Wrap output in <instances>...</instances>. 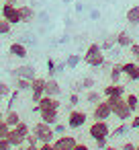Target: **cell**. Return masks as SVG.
<instances>
[{"label":"cell","mask_w":139,"mask_h":150,"mask_svg":"<svg viewBox=\"0 0 139 150\" xmlns=\"http://www.w3.org/2000/svg\"><path fill=\"white\" fill-rule=\"evenodd\" d=\"M106 101H108V105H110V109H112V115H115L119 121H129V119L133 117V111L129 109L125 97H106Z\"/></svg>","instance_id":"cell-1"},{"label":"cell","mask_w":139,"mask_h":150,"mask_svg":"<svg viewBox=\"0 0 139 150\" xmlns=\"http://www.w3.org/2000/svg\"><path fill=\"white\" fill-rule=\"evenodd\" d=\"M31 134V127L21 119L15 127H10V132H8V142L13 144V148H19V146H25V140H27V136Z\"/></svg>","instance_id":"cell-2"},{"label":"cell","mask_w":139,"mask_h":150,"mask_svg":"<svg viewBox=\"0 0 139 150\" xmlns=\"http://www.w3.org/2000/svg\"><path fill=\"white\" fill-rule=\"evenodd\" d=\"M84 62H86L88 66H92V68L102 66V64H104V50H102L98 43L88 45V50H86V54H84Z\"/></svg>","instance_id":"cell-3"},{"label":"cell","mask_w":139,"mask_h":150,"mask_svg":"<svg viewBox=\"0 0 139 150\" xmlns=\"http://www.w3.org/2000/svg\"><path fill=\"white\" fill-rule=\"evenodd\" d=\"M35 136H37V140H39V144H43V142H53L55 140V132H53V125H49V123H45V121H37L35 125H33V129H31Z\"/></svg>","instance_id":"cell-4"},{"label":"cell","mask_w":139,"mask_h":150,"mask_svg":"<svg viewBox=\"0 0 139 150\" xmlns=\"http://www.w3.org/2000/svg\"><path fill=\"white\" fill-rule=\"evenodd\" d=\"M88 136L92 138V140H100V138H108L110 136V127H108V123L106 121H102V119H96L90 127H88Z\"/></svg>","instance_id":"cell-5"},{"label":"cell","mask_w":139,"mask_h":150,"mask_svg":"<svg viewBox=\"0 0 139 150\" xmlns=\"http://www.w3.org/2000/svg\"><path fill=\"white\" fill-rule=\"evenodd\" d=\"M86 119H88V115H86L84 111L72 109V111L68 113V127H70V129H78V127H82V125L86 123Z\"/></svg>","instance_id":"cell-6"},{"label":"cell","mask_w":139,"mask_h":150,"mask_svg":"<svg viewBox=\"0 0 139 150\" xmlns=\"http://www.w3.org/2000/svg\"><path fill=\"white\" fill-rule=\"evenodd\" d=\"M92 115H94V119H102V121H106V119L112 115V109H110L108 101H106V99L98 101V103L94 105V109H92Z\"/></svg>","instance_id":"cell-7"},{"label":"cell","mask_w":139,"mask_h":150,"mask_svg":"<svg viewBox=\"0 0 139 150\" xmlns=\"http://www.w3.org/2000/svg\"><path fill=\"white\" fill-rule=\"evenodd\" d=\"M2 19H6L10 25H19L21 23V11L15 4H2Z\"/></svg>","instance_id":"cell-8"},{"label":"cell","mask_w":139,"mask_h":150,"mask_svg":"<svg viewBox=\"0 0 139 150\" xmlns=\"http://www.w3.org/2000/svg\"><path fill=\"white\" fill-rule=\"evenodd\" d=\"M45 80L47 78H41V76H35L31 80V97H33V103H39V99L45 95Z\"/></svg>","instance_id":"cell-9"},{"label":"cell","mask_w":139,"mask_h":150,"mask_svg":"<svg viewBox=\"0 0 139 150\" xmlns=\"http://www.w3.org/2000/svg\"><path fill=\"white\" fill-rule=\"evenodd\" d=\"M78 144V140L74 138V136H57L55 140H53V146H55V150H72L74 146Z\"/></svg>","instance_id":"cell-10"},{"label":"cell","mask_w":139,"mask_h":150,"mask_svg":"<svg viewBox=\"0 0 139 150\" xmlns=\"http://www.w3.org/2000/svg\"><path fill=\"white\" fill-rule=\"evenodd\" d=\"M123 66V74L129 78V80H133V82H137L139 80V62H125V64H121Z\"/></svg>","instance_id":"cell-11"},{"label":"cell","mask_w":139,"mask_h":150,"mask_svg":"<svg viewBox=\"0 0 139 150\" xmlns=\"http://www.w3.org/2000/svg\"><path fill=\"white\" fill-rule=\"evenodd\" d=\"M35 105H37L39 111H41V109H59V107H61L59 99H57V97H49V95H43V97L39 99V103H35Z\"/></svg>","instance_id":"cell-12"},{"label":"cell","mask_w":139,"mask_h":150,"mask_svg":"<svg viewBox=\"0 0 139 150\" xmlns=\"http://www.w3.org/2000/svg\"><path fill=\"white\" fill-rule=\"evenodd\" d=\"M104 97H125V86L121 82H110L108 86H104Z\"/></svg>","instance_id":"cell-13"},{"label":"cell","mask_w":139,"mask_h":150,"mask_svg":"<svg viewBox=\"0 0 139 150\" xmlns=\"http://www.w3.org/2000/svg\"><path fill=\"white\" fill-rule=\"evenodd\" d=\"M39 115H41V121H45V123L53 125V123H57L59 109H41V111H39Z\"/></svg>","instance_id":"cell-14"},{"label":"cell","mask_w":139,"mask_h":150,"mask_svg":"<svg viewBox=\"0 0 139 150\" xmlns=\"http://www.w3.org/2000/svg\"><path fill=\"white\" fill-rule=\"evenodd\" d=\"M59 93H61L59 82H57L55 78H47V80H45V95H49V97H59Z\"/></svg>","instance_id":"cell-15"},{"label":"cell","mask_w":139,"mask_h":150,"mask_svg":"<svg viewBox=\"0 0 139 150\" xmlns=\"http://www.w3.org/2000/svg\"><path fill=\"white\" fill-rule=\"evenodd\" d=\"M17 76L19 78H27V80H33L37 74H35V68L33 66H29V64H25V66H19L17 68Z\"/></svg>","instance_id":"cell-16"},{"label":"cell","mask_w":139,"mask_h":150,"mask_svg":"<svg viewBox=\"0 0 139 150\" xmlns=\"http://www.w3.org/2000/svg\"><path fill=\"white\" fill-rule=\"evenodd\" d=\"M19 11H21V23H33L35 21V11L31 6L23 4V6H19Z\"/></svg>","instance_id":"cell-17"},{"label":"cell","mask_w":139,"mask_h":150,"mask_svg":"<svg viewBox=\"0 0 139 150\" xmlns=\"http://www.w3.org/2000/svg\"><path fill=\"white\" fill-rule=\"evenodd\" d=\"M8 54L15 56V58H21V60L29 56V52H27V47H25L23 43H13V45L8 47Z\"/></svg>","instance_id":"cell-18"},{"label":"cell","mask_w":139,"mask_h":150,"mask_svg":"<svg viewBox=\"0 0 139 150\" xmlns=\"http://www.w3.org/2000/svg\"><path fill=\"white\" fill-rule=\"evenodd\" d=\"M127 23L129 25H139V4H133L127 11Z\"/></svg>","instance_id":"cell-19"},{"label":"cell","mask_w":139,"mask_h":150,"mask_svg":"<svg viewBox=\"0 0 139 150\" xmlns=\"http://www.w3.org/2000/svg\"><path fill=\"white\" fill-rule=\"evenodd\" d=\"M131 43H133V39H131V35H129L127 31L117 33V45H119V47H129Z\"/></svg>","instance_id":"cell-20"},{"label":"cell","mask_w":139,"mask_h":150,"mask_svg":"<svg viewBox=\"0 0 139 150\" xmlns=\"http://www.w3.org/2000/svg\"><path fill=\"white\" fill-rule=\"evenodd\" d=\"M108 76H110V82H121V76H123V66H121V64L110 66Z\"/></svg>","instance_id":"cell-21"},{"label":"cell","mask_w":139,"mask_h":150,"mask_svg":"<svg viewBox=\"0 0 139 150\" xmlns=\"http://www.w3.org/2000/svg\"><path fill=\"white\" fill-rule=\"evenodd\" d=\"M4 121H6L10 127H15V125L21 121V115H19V111H15V109H8V111H6V115H4Z\"/></svg>","instance_id":"cell-22"},{"label":"cell","mask_w":139,"mask_h":150,"mask_svg":"<svg viewBox=\"0 0 139 150\" xmlns=\"http://www.w3.org/2000/svg\"><path fill=\"white\" fill-rule=\"evenodd\" d=\"M125 101H127V105H129V109L135 113L137 109H139V97L137 95H133V93H129L127 97H125Z\"/></svg>","instance_id":"cell-23"},{"label":"cell","mask_w":139,"mask_h":150,"mask_svg":"<svg viewBox=\"0 0 139 150\" xmlns=\"http://www.w3.org/2000/svg\"><path fill=\"white\" fill-rule=\"evenodd\" d=\"M17 88H19L21 93L31 91V80H27V78H19V76H17Z\"/></svg>","instance_id":"cell-24"},{"label":"cell","mask_w":139,"mask_h":150,"mask_svg":"<svg viewBox=\"0 0 139 150\" xmlns=\"http://www.w3.org/2000/svg\"><path fill=\"white\" fill-rule=\"evenodd\" d=\"M10 29H13V25H10L6 19H2V17H0V35H6V33H10Z\"/></svg>","instance_id":"cell-25"},{"label":"cell","mask_w":139,"mask_h":150,"mask_svg":"<svg viewBox=\"0 0 139 150\" xmlns=\"http://www.w3.org/2000/svg\"><path fill=\"white\" fill-rule=\"evenodd\" d=\"M19 95H21V91L19 88H15L13 93H10V97H8V109H15V105H17V99H19Z\"/></svg>","instance_id":"cell-26"},{"label":"cell","mask_w":139,"mask_h":150,"mask_svg":"<svg viewBox=\"0 0 139 150\" xmlns=\"http://www.w3.org/2000/svg\"><path fill=\"white\" fill-rule=\"evenodd\" d=\"M129 127H131V125H127V121H121V125H119V127H115L112 136H115V138H119V136L127 134V129H129Z\"/></svg>","instance_id":"cell-27"},{"label":"cell","mask_w":139,"mask_h":150,"mask_svg":"<svg viewBox=\"0 0 139 150\" xmlns=\"http://www.w3.org/2000/svg\"><path fill=\"white\" fill-rule=\"evenodd\" d=\"M86 101H88V103H92V105H96V103L100 101V95H98L96 91H92V88H90V91H88V95H86Z\"/></svg>","instance_id":"cell-28"},{"label":"cell","mask_w":139,"mask_h":150,"mask_svg":"<svg viewBox=\"0 0 139 150\" xmlns=\"http://www.w3.org/2000/svg\"><path fill=\"white\" fill-rule=\"evenodd\" d=\"M8 132H10V125L4 119H0V138H8Z\"/></svg>","instance_id":"cell-29"},{"label":"cell","mask_w":139,"mask_h":150,"mask_svg":"<svg viewBox=\"0 0 139 150\" xmlns=\"http://www.w3.org/2000/svg\"><path fill=\"white\" fill-rule=\"evenodd\" d=\"M57 72V64H55V60H47V74H49V78H53V74Z\"/></svg>","instance_id":"cell-30"},{"label":"cell","mask_w":139,"mask_h":150,"mask_svg":"<svg viewBox=\"0 0 139 150\" xmlns=\"http://www.w3.org/2000/svg\"><path fill=\"white\" fill-rule=\"evenodd\" d=\"M129 52H131L133 60L139 62V43H131V45H129Z\"/></svg>","instance_id":"cell-31"},{"label":"cell","mask_w":139,"mask_h":150,"mask_svg":"<svg viewBox=\"0 0 139 150\" xmlns=\"http://www.w3.org/2000/svg\"><path fill=\"white\" fill-rule=\"evenodd\" d=\"M0 93H2V97H10V93H13L10 84L8 82H0Z\"/></svg>","instance_id":"cell-32"},{"label":"cell","mask_w":139,"mask_h":150,"mask_svg":"<svg viewBox=\"0 0 139 150\" xmlns=\"http://www.w3.org/2000/svg\"><path fill=\"white\" fill-rule=\"evenodd\" d=\"M0 150H13V144L8 142V138H0Z\"/></svg>","instance_id":"cell-33"},{"label":"cell","mask_w":139,"mask_h":150,"mask_svg":"<svg viewBox=\"0 0 139 150\" xmlns=\"http://www.w3.org/2000/svg\"><path fill=\"white\" fill-rule=\"evenodd\" d=\"M78 62H80V58H78V56H70L66 64H68L70 68H76V66H78Z\"/></svg>","instance_id":"cell-34"},{"label":"cell","mask_w":139,"mask_h":150,"mask_svg":"<svg viewBox=\"0 0 139 150\" xmlns=\"http://www.w3.org/2000/svg\"><path fill=\"white\" fill-rule=\"evenodd\" d=\"M82 86H84V88H88V91H90V88H92V86H94V78H84V80H82Z\"/></svg>","instance_id":"cell-35"},{"label":"cell","mask_w":139,"mask_h":150,"mask_svg":"<svg viewBox=\"0 0 139 150\" xmlns=\"http://www.w3.org/2000/svg\"><path fill=\"white\" fill-rule=\"evenodd\" d=\"M39 150H55V146H53V142H43V144H39Z\"/></svg>","instance_id":"cell-36"},{"label":"cell","mask_w":139,"mask_h":150,"mask_svg":"<svg viewBox=\"0 0 139 150\" xmlns=\"http://www.w3.org/2000/svg\"><path fill=\"white\" fill-rule=\"evenodd\" d=\"M53 132H55V134H64V132H66V125H64V123H53Z\"/></svg>","instance_id":"cell-37"},{"label":"cell","mask_w":139,"mask_h":150,"mask_svg":"<svg viewBox=\"0 0 139 150\" xmlns=\"http://www.w3.org/2000/svg\"><path fill=\"white\" fill-rule=\"evenodd\" d=\"M133 129H139V115H133L131 117V123H129Z\"/></svg>","instance_id":"cell-38"},{"label":"cell","mask_w":139,"mask_h":150,"mask_svg":"<svg viewBox=\"0 0 139 150\" xmlns=\"http://www.w3.org/2000/svg\"><path fill=\"white\" fill-rule=\"evenodd\" d=\"M106 140H108V138H100V140H94V142H96V146H98V148H102V150H104V148L108 146V144H106Z\"/></svg>","instance_id":"cell-39"},{"label":"cell","mask_w":139,"mask_h":150,"mask_svg":"<svg viewBox=\"0 0 139 150\" xmlns=\"http://www.w3.org/2000/svg\"><path fill=\"white\" fill-rule=\"evenodd\" d=\"M121 150H135V144H133V142H125V144L121 146Z\"/></svg>","instance_id":"cell-40"},{"label":"cell","mask_w":139,"mask_h":150,"mask_svg":"<svg viewBox=\"0 0 139 150\" xmlns=\"http://www.w3.org/2000/svg\"><path fill=\"white\" fill-rule=\"evenodd\" d=\"M78 103H80V97H78V95L74 93V95L70 97V105H78Z\"/></svg>","instance_id":"cell-41"},{"label":"cell","mask_w":139,"mask_h":150,"mask_svg":"<svg viewBox=\"0 0 139 150\" xmlns=\"http://www.w3.org/2000/svg\"><path fill=\"white\" fill-rule=\"evenodd\" d=\"M72 150H90V148H88L86 144H80V142H78V144H76V146H74Z\"/></svg>","instance_id":"cell-42"},{"label":"cell","mask_w":139,"mask_h":150,"mask_svg":"<svg viewBox=\"0 0 139 150\" xmlns=\"http://www.w3.org/2000/svg\"><path fill=\"white\" fill-rule=\"evenodd\" d=\"M25 150H39V144H25Z\"/></svg>","instance_id":"cell-43"},{"label":"cell","mask_w":139,"mask_h":150,"mask_svg":"<svg viewBox=\"0 0 139 150\" xmlns=\"http://www.w3.org/2000/svg\"><path fill=\"white\" fill-rule=\"evenodd\" d=\"M2 2H4V4H15V6H17L19 0H2Z\"/></svg>","instance_id":"cell-44"},{"label":"cell","mask_w":139,"mask_h":150,"mask_svg":"<svg viewBox=\"0 0 139 150\" xmlns=\"http://www.w3.org/2000/svg\"><path fill=\"white\" fill-rule=\"evenodd\" d=\"M104 150H117V148H115V146H106Z\"/></svg>","instance_id":"cell-45"},{"label":"cell","mask_w":139,"mask_h":150,"mask_svg":"<svg viewBox=\"0 0 139 150\" xmlns=\"http://www.w3.org/2000/svg\"><path fill=\"white\" fill-rule=\"evenodd\" d=\"M13 150H25V146H19V148H13Z\"/></svg>","instance_id":"cell-46"},{"label":"cell","mask_w":139,"mask_h":150,"mask_svg":"<svg viewBox=\"0 0 139 150\" xmlns=\"http://www.w3.org/2000/svg\"><path fill=\"white\" fill-rule=\"evenodd\" d=\"M0 119H4V115H2V111H0Z\"/></svg>","instance_id":"cell-47"},{"label":"cell","mask_w":139,"mask_h":150,"mask_svg":"<svg viewBox=\"0 0 139 150\" xmlns=\"http://www.w3.org/2000/svg\"><path fill=\"white\" fill-rule=\"evenodd\" d=\"M135 150H139V144H135Z\"/></svg>","instance_id":"cell-48"},{"label":"cell","mask_w":139,"mask_h":150,"mask_svg":"<svg viewBox=\"0 0 139 150\" xmlns=\"http://www.w3.org/2000/svg\"><path fill=\"white\" fill-rule=\"evenodd\" d=\"M2 99H4V97H2V93H0V101H2Z\"/></svg>","instance_id":"cell-49"}]
</instances>
